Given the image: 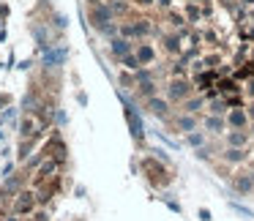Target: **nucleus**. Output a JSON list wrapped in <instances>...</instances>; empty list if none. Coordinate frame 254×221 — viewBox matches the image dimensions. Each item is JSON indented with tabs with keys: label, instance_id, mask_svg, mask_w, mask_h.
<instances>
[{
	"label": "nucleus",
	"instance_id": "obj_11",
	"mask_svg": "<svg viewBox=\"0 0 254 221\" xmlns=\"http://www.w3.org/2000/svg\"><path fill=\"white\" fill-rule=\"evenodd\" d=\"M66 55H68V50L63 44H58L55 50H44V55H41V63H44V68H58L63 60H66Z\"/></svg>",
	"mask_w": 254,
	"mask_h": 221
},
{
	"label": "nucleus",
	"instance_id": "obj_2",
	"mask_svg": "<svg viewBox=\"0 0 254 221\" xmlns=\"http://www.w3.org/2000/svg\"><path fill=\"white\" fill-rule=\"evenodd\" d=\"M88 22H90V28H93L96 33H104V30L110 28L112 22H118V17L112 14L110 3H101V6H90V11H88Z\"/></svg>",
	"mask_w": 254,
	"mask_h": 221
},
{
	"label": "nucleus",
	"instance_id": "obj_46",
	"mask_svg": "<svg viewBox=\"0 0 254 221\" xmlns=\"http://www.w3.org/2000/svg\"><path fill=\"white\" fill-rule=\"evenodd\" d=\"M249 134H252V139H254V120H252V126H249Z\"/></svg>",
	"mask_w": 254,
	"mask_h": 221
},
{
	"label": "nucleus",
	"instance_id": "obj_45",
	"mask_svg": "<svg viewBox=\"0 0 254 221\" xmlns=\"http://www.w3.org/2000/svg\"><path fill=\"white\" fill-rule=\"evenodd\" d=\"M3 139H6V131H3V126H0V142H3Z\"/></svg>",
	"mask_w": 254,
	"mask_h": 221
},
{
	"label": "nucleus",
	"instance_id": "obj_17",
	"mask_svg": "<svg viewBox=\"0 0 254 221\" xmlns=\"http://www.w3.org/2000/svg\"><path fill=\"white\" fill-rule=\"evenodd\" d=\"M156 33V28H153V22L150 19H134V39L137 41H145L148 36H153Z\"/></svg>",
	"mask_w": 254,
	"mask_h": 221
},
{
	"label": "nucleus",
	"instance_id": "obj_43",
	"mask_svg": "<svg viewBox=\"0 0 254 221\" xmlns=\"http://www.w3.org/2000/svg\"><path fill=\"white\" fill-rule=\"evenodd\" d=\"M246 112H249V117L254 120V101H249V107H246Z\"/></svg>",
	"mask_w": 254,
	"mask_h": 221
},
{
	"label": "nucleus",
	"instance_id": "obj_33",
	"mask_svg": "<svg viewBox=\"0 0 254 221\" xmlns=\"http://www.w3.org/2000/svg\"><path fill=\"white\" fill-rule=\"evenodd\" d=\"M224 101H227V107H230V110L243 107V99H241V96H224Z\"/></svg>",
	"mask_w": 254,
	"mask_h": 221
},
{
	"label": "nucleus",
	"instance_id": "obj_40",
	"mask_svg": "<svg viewBox=\"0 0 254 221\" xmlns=\"http://www.w3.org/2000/svg\"><path fill=\"white\" fill-rule=\"evenodd\" d=\"M33 219H36V221H50V216H47V213H41V210H39V213H36Z\"/></svg>",
	"mask_w": 254,
	"mask_h": 221
},
{
	"label": "nucleus",
	"instance_id": "obj_35",
	"mask_svg": "<svg viewBox=\"0 0 254 221\" xmlns=\"http://www.w3.org/2000/svg\"><path fill=\"white\" fill-rule=\"evenodd\" d=\"M131 6H137V8H150V6H156V0H131Z\"/></svg>",
	"mask_w": 254,
	"mask_h": 221
},
{
	"label": "nucleus",
	"instance_id": "obj_8",
	"mask_svg": "<svg viewBox=\"0 0 254 221\" xmlns=\"http://www.w3.org/2000/svg\"><path fill=\"white\" fill-rule=\"evenodd\" d=\"M123 104H126V120H128V128H131V137L137 139V142H142V139H145V128H142V120H139V112L126 101V96H123Z\"/></svg>",
	"mask_w": 254,
	"mask_h": 221
},
{
	"label": "nucleus",
	"instance_id": "obj_38",
	"mask_svg": "<svg viewBox=\"0 0 254 221\" xmlns=\"http://www.w3.org/2000/svg\"><path fill=\"white\" fill-rule=\"evenodd\" d=\"M156 6H159V8H170L172 0H156Z\"/></svg>",
	"mask_w": 254,
	"mask_h": 221
},
{
	"label": "nucleus",
	"instance_id": "obj_31",
	"mask_svg": "<svg viewBox=\"0 0 254 221\" xmlns=\"http://www.w3.org/2000/svg\"><path fill=\"white\" fill-rule=\"evenodd\" d=\"M14 117H17V107H6V112L0 115V126H6L8 120H14Z\"/></svg>",
	"mask_w": 254,
	"mask_h": 221
},
{
	"label": "nucleus",
	"instance_id": "obj_12",
	"mask_svg": "<svg viewBox=\"0 0 254 221\" xmlns=\"http://www.w3.org/2000/svg\"><path fill=\"white\" fill-rule=\"evenodd\" d=\"M134 44H137V41H128V39H123V36H115V39H110V55L115 57V63L121 60L123 55L134 52Z\"/></svg>",
	"mask_w": 254,
	"mask_h": 221
},
{
	"label": "nucleus",
	"instance_id": "obj_44",
	"mask_svg": "<svg viewBox=\"0 0 254 221\" xmlns=\"http://www.w3.org/2000/svg\"><path fill=\"white\" fill-rule=\"evenodd\" d=\"M249 22L254 25V8H249Z\"/></svg>",
	"mask_w": 254,
	"mask_h": 221
},
{
	"label": "nucleus",
	"instance_id": "obj_7",
	"mask_svg": "<svg viewBox=\"0 0 254 221\" xmlns=\"http://www.w3.org/2000/svg\"><path fill=\"white\" fill-rule=\"evenodd\" d=\"M224 117H227V126L238 128V131H249V126H252V117H249L246 107H235V110H230Z\"/></svg>",
	"mask_w": 254,
	"mask_h": 221
},
{
	"label": "nucleus",
	"instance_id": "obj_24",
	"mask_svg": "<svg viewBox=\"0 0 254 221\" xmlns=\"http://www.w3.org/2000/svg\"><path fill=\"white\" fill-rule=\"evenodd\" d=\"M22 112H41L39 99H36V93H33V90H28V93L22 96Z\"/></svg>",
	"mask_w": 254,
	"mask_h": 221
},
{
	"label": "nucleus",
	"instance_id": "obj_27",
	"mask_svg": "<svg viewBox=\"0 0 254 221\" xmlns=\"http://www.w3.org/2000/svg\"><path fill=\"white\" fill-rule=\"evenodd\" d=\"M118 82H121V88H123V90H128V88H137V79H134V71H128V68H123V71H121V77H118Z\"/></svg>",
	"mask_w": 254,
	"mask_h": 221
},
{
	"label": "nucleus",
	"instance_id": "obj_23",
	"mask_svg": "<svg viewBox=\"0 0 254 221\" xmlns=\"http://www.w3.org/2000/svg\"><path fill=\"white\" fill-rule=\"evenodd\" d=\"M205 142H208V134L199 131V128H197V131H191V134H186V145H189V148H194V150L202 148Z\"/></svg>",
	"mask_w": 254,
	"mask_h": 221
},
{
	"label": "nucleus",
	"instance_id": "obj_25",
	"mask_svg": "<svg viewBox=\"0 0 254 221\" xmlns=\"http://www.w3.org/2000/svg\"><path fill=\"white\" fill-rule=\"evenodd\" d=\"M118 66L128 68V71H139V68H142V63H139V57L134 55V52H128V55H123L121 60H118Z\"/></svg>",
	"mask_w": 254,
	"mask_h": 221
},
{
	"label": "nucleus",
	"instance_id": "obj_20",
	"mask_svg": "<svg viewBox=\"0 0 254 221\" xmlns=\"http://www.w3.org/2000/svg\"><path fill=\"white\" fill-rule=\"evenodd\" d=\"M137 96L139 99H153V96H159V82L156 79H148V82H139L137 85Z\"/></svg>",
	"mask_w": 254,
	"mask_h": 221
},
{
	"label": "nucleus",
	"instance_id": "obj_42",
	"mask_svg": "<svg viewBox=\"0 0 254 221\" xmlns=\"http://www.w3.org/2000/svg\"><path fill=\"white\" fill-rule=\"evenodd\" d=\"M238 3H241L243 8H254V0H238Z\"/></svg>",
	"mask_w": 254,
	"mask_h": 221
},
{
	"label": "nucleus",
	"instance_id": "obj_18",
	"mask_svg": "<svg viewBox=\"0 0 254 221\" xmlns=\"http://www.w3.org/2000/svg\"><path fill=\"white\" fill-rule=\"evenodd\" d=\"M112 8V14H115L118 19H128V14H131V0H107Z\"/></svg>",
	"mask_w": 254,
	"mask_h": 221
},
{
	"label": "nucleus",
	"instance_id": "obj_37",
	"mask_svg": "<svg viewBox=\"0 0 254 221\" xmlns=\"http://www.w3.org/2000/svg\"><path fill=\"white\" fill-rule=\"evenodd\" d=\"M55 28H68V19L63 14H55Z\"/></svg>",
	"mask_w": 254,
	"mask_h": 221
},
{
	"label": "nucleus",
	"instance_id": "obj_32",
	"mask_svg": "<svg viewBox=\"0 0 254 221\" xmlns=\"http://www.w3.org/2000/svg\"><path fill=\"white\" fill-rule=\"evenodd\" d=\"M210 153H213V150H210L208 145H202V148H197V153H194V156H197L199 161H210Z\"/></svg>",
	"mask_w": 254,
	"mask_h": 221
},
{
	"label": "nucleus",
	"instance_id": "obj_36",
	"mask_svg": "<svg viewBox=\"0 0 254 221\" xmlns=\"http://www.w3.org/2000/svg\"><path fill=\"white\" fill-rule=\"evenodd\" d=\"M11 172H14V164H11V161H8V164H3V169H0V177L6 180V177L11 175Z\"/></svg>",
	"mask_w": 254,
	"mask_h": 221
},
{
	"label": "nucleus",
	"instance_id": "obj_4",
	"mask_svg": "<svg viewBox=\"0 0 254 221\" xmlns=\"http://www.w3.org/2000/svg\"><path fill=\"white\" fill-rule=\"evenodd\" d=\"M145 112H148V115H153L156 120H170L172 101L167 99V96H153V99L145 101Z\"/></svg>",
	"mask_w": 254,
	"mask_h": 221
},
{
	"label": "nucleus",
	"instance_id": "obj_19",
	"mask_svg": "<svg viewBox=\"0 0 254 221\" xmlns=\"http://www.w3.org/2000/svg\"><path fill=\"white\" fill-rule=\"evenodd\" d=\"M22 186H25V175H8L6 180H3V191L14 194V197L22 191Z\"/></svg>",
	"mask_w": 254,
	"mask_h": 221
},
{
	"label": "nucleus",
	"instance_id": "obj_26",
	"mask_svg": "<svg viewBox=\"0 0 254 221\" xmlns=\"http://www.w3.org/2000/svg\"><path fill=\"white\" fill-rule=\"evenodd\" d=\"M208 112H210V115H227V112H230V107H227L224 96H221V99H210L208 101Z\"/></svg>",
	"mask_w": 254,
	"mask_h": 221
},
{
	"label": "nucleus",
	"instance_id": "obj_41",
	"mask_svg": "<svg viewBox=\"0 0 254 221\" xmlns=\"http://www.w3.org/2000/svg\"><path fill=\"white\" fill-rule=\"evenodd\" d=\"M8 101H11V99H8V96H6V93H0V110H3V107H6V104H8Z\"/></svg>",
	"mask_w": 254,
	"mask_h": 221
},
{
	"label": "nucleus",
	"instance_id": "obj_6",
	"mask_svg": "<svg viewBox=\"0 0 254 221\" xmlns=\"http://www.w3.org/2000/svg\"><path fill=\"white\" fill-rule=\"evenodd\" d=\"M202 131L210 134V137H224L227 131H230V126H227V117L224 115H205L202 117Z\"/></svg>",
	"mask_w": 254,
	"mask_h": 221
},
{
	"label": "nucleus",
	"instance_id": "obj_21",
	"mask_svg": "<svg viewBox=\"0 0 254 221\" xmlns=\"http://www.w3.org/2000/svg\"><path fill=\"white\" fill-rule=\"evenodd\" d=\"M58 166H61V161H58L55 156H47L44 164H41L39 172H36V175H39V180H44V177H52V172H55Z\"/></svg>",
	"mask_w": 254,
	"mask_h": 221
},
{
	"label": "nucleus",
	"instance_id": "obj_14",
	"mask_svg": "<svg viewBox=\"0 0 254 221\" xmlns=\"http://www.w3.org/2000/svg\"><path fill=\"white\" fill-rule=\"evenodd\" d=\"M252 142V134L249 131H238V128H230L224 134V148H249Z\"/></svg>",
	"mask_w": 254,
	"mask_h": 221
},
{
	"label": "nucleus",
	"instance_id": "obj_5",
	"mask_svg": "<svg viewBox=\"0 0 254 221\" xmlns=\"http://www.w3.org/2000/svg\"><path fill=\"white\" fill-rule=\"evenodd\" d=\"M36 205H39V199H36V191H19L17 197H14V213L17 216H30L36 213Z\"/></svg>",
	"mask_w": 254,
	"mask_h": 221
},
{
	"label": "nucleus",
	"instance_id": "obj_29",
	"mask_svg": "<svg viewBox=\"0 0 254 221\" xmlns=\"http://www.w3.org/2000/svg\"><path fill=\"white\" fill-rule=\"evenodd\" d=\"M216 88H219V93H221V96H230V93H238V90H241L235 82H230V79H221V82L216 85Z\"/></svg>",
	"mask_w": 254,
	"mask_h": 221
},
{
	"label": "nucleus",
	"instance_id": "obj_34",
	"mask_svg": "<svg viewBox=\"0 0 254 221\" xmlns=\"http://www.w3.org/2000/svg\"><path fill=\"white\" fill-rule=\"evenodd\" d=\"M243 93H246V99H249V101H254V77H252V79H246V88H243Z\"/></svg>",
	"mask_w": 254,
	"mask_h": 221
},
{
	"label": "nucleus",
	"instance_id": "obj_28",
	"mask_svg": "<svg viewBox=\"0 0 254 221\" xmlns=\"http://www.w3.org/2000/svg\"><path fill=\"white\" fill-rule=\"evenodd\" d=\"M121 36L128 41H137L134 39V19H121Z\"/></svg>",
	"mask_w": 254,
	"mask_h": 221
},
{
	"label": "nucleus",
	"instance_id": "obj_15",
	"mask_svg": "<svg viewBox=\"0 0 254 221\" xmlns=\"http://www.w3.org/2000/svg\"><path fill=\"white\" fill-rule=\"evenodd\" d=\"M232 191L241 194V197L252 194V191H254V177H252V172H243V175H235V177H232Z\"/></svg>",
	"mask_w": 254,
	"mask_h": 221
},
{
	"label": "nucleus",
	"instance_id": "obj_9",
	"mask_svg": "<svg viewBox=\"0 0 254 221\" xmlns=\"http://www.w3.org/2000/svg\"><path fill=\"white\" fill-rule=\"evenodd\" d=\"M172 126H175V131H181V134H191V131L199 128V117L189 115V112H178V115L172 117Z\"/></svg>",
	"mask_w": 254,
	"mask_h": 221
},
{
	"label": "nucleus",
	"instance_id": "obj_16",
	"mask_svg": "<svg viewBox=\"0 0 254 221\" xmlns=\"http://www.w3.org/2000/svg\"><path fill=\"white\" fill-rule=\"evenodd\" d=\"M202 110H208V99L205 96H189L181 104V112H189V115H199Z\"/></svg>",
	"mask_w": 254,
	"mask_h": 221
},
{
	"label": "nucleus",
	"instance_id": "obj_48",
	"mask_svg": "<svg viewBox=\"0 0 254 221\" xmlns=\"http://www.w3.org/2000/svg\"><path fill=\"white\" fill-rule=\"evenodd\" d=\"M25 221H36V219H25Z\"/></svg>",
	"mask_w": 254,
	"mask_h": 221
},
{
	"label": "nucleus",
	"instance_id": "obj_39",
	"mask_svg": "<svg viewBox=\"0 0 254 221\" xmlns=\"http://www.w3.org/2000/svg\"><path fill=\"white\" fill-rule=\"evenodd\" d=\"M199 219H202V221H210V210L202 208V210H199Z\"/></svg>",
	"mask_w": 254,
	"mask_h": 221
},
{
	"label": "nucleus",
	"instance_id": "obj_47",
	"mask_svg": "<svg viewBox=\"0 0 254 221\" xmlns=\"http://www.w3.org/2000/svg\"><path fill=\"white\" fill-rule=\"evenodd\" d=\"M6 221H17V213H14V216H11V219H6Z\"/></svg>",
	"mask_w": 254,
	"mask_h": 221
},
{
	"label": "nucleus",
	"instance_id": "obj_10",
	"mask_svg": "<svg viewBox=\"0 0 254 221\" xmlns=\"http://www.w3.org/2000/svg\"><path fill=\"white\" fill-rule=\"evenodd\" d=\"M134 55L139 57L142 66H153V63L159 60V52H156V47L150 44V41H137V44H134Z\"/></svg>",
	"mask_w": 254,
	"mask_h": 221
},
{
	"label": "nucleus",
	"instance_id": "obj_13",
	"mask_svg": "<svg viewBox=\"0 0 254 221\" xmlns=\"http://www.w3.org/2000/svg\"><path fill=\"white\" fill-rule=\"evenodd\" d=\"M219 159L224 161V164H230V166H238V164H246L249 150L246 148H224L219 153Z\"/></svg>",
	"mask_w": 254,
	"mask_h": 221
},
{
	"label": "nucleus",
	"instance_id": "obj_1",
	"mask_svg": "<svg viewBox=\"0 0 254 221\" xmlns=\"http://www.w3.org/2000/svg\"><path fill=\"white\" fill-rule=\"evenodd\" d=\"M194 82L186 77H170V82L164 85V96L172 101V104H183L189 96H194Z\"/></svg>",
	"mask_w": 254,
	"mask_h": 221
},
{
	"label": "nucleus",
	"instance_id": "obj_22",
	"mask_svg": "<svg viewBox=\"0 0 254 221\" xmlns=\"http://www.w3.org/2000/svg\"><path fill=\"white\" fill-rule=\"evenodd\" d=\"M161 44H164V50L170 52V55H181V36L178 33H170V36H164V39H161Z\"/></svg>",
	"mask_w": 254,
	"mask_h": 221
},
{
	"label": "nucleus",
	"instance_id": "obj_30",
	"mask_svg": "<svg viewBox=\"0 0 254 221\" xmlns=\"http://www.w3.org/2000/svg\"><path fill=\"white\" fill-rule=\"evenodd\" d=\"M199 17H202V11H199L194 3H189V6H186V19H189V22H199Z\"/></svg>",
	"mask_w": 254,
	"mask_h": 221
},
{
	"label": "nucleus",
	"instance_id": "obj_3",
	"mask_svg": "<svg viewBox=\"0 0 254 221\" xmlns=\"http://www.w3.org/2000/svg\"><path fill=\"white\" fill-rule=\"evenodd\" d=\"M41 131H44V123H41L39 112H22V120H19V139H39Z\"/></svg>",
	"mask_w": 254,
	"mask_h": 221
}]
</instances>
